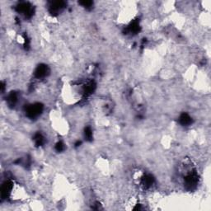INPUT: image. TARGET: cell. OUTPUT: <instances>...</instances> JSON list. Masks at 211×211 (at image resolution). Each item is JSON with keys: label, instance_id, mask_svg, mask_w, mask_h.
<instances>
[{"label": "cell", "instance_id": "cell-1", "mask_svg": "<svg viewBox=\"0 0 211 211\" xmlns=\"http://www.w3.org/2000/svg\"><path fill=\"white\" fill-rule=\"evenodd\" d=\"M43 106L42 105H40V103H35V104H32L29 106H27V108L26 110V116L30 117V118H36L39 116L40 114L41 113L42 111Z\"/></svg>", "mask_w": 211, "mask_h": 211}, {"label": "cell", "instance_id": "cell-2", "mask_svg": "<svg viewBox=\"0 0 211 211\" xmlns=\"http://www.w3.org/2000/svg\"><path fill=\"white\" fill-rule=\"evenodd\" d=\"M17 10L19 13L23 14L25 17H31L32 13H33L32 6L27 3H19L17 7Z\"/></svg>", "mask_w": 211, "mask_h": 211}, {"label": "cell", "instance_id": "cell-3", "mask_svg": "<svg viewBox=\"0 0 211 211\" xmlns=\"http://www.w3.org/2000/svg\"><path fill=\"white\" fill-rule=\"evenodd\" d=\"M66 3L63 1H56V2H52L50 3V13L52 14H55V13H59V12L63 10L64 7H65Z\"/></svg>", "mask_w": 211, "mask_h": 211}, {"label": "cell", "instance_id": "cell-4", "mask_svg": "<svg viewBox=\"0 0 211 211\" xmlns=\"http://www.w3.org/2000/svg\"><path fill=\"white\" fill-rule=\"evenodd\" d=\"M48 74V68L47 66L45 64H40L36 68V71H35V76L37 79H42L45 78Z\"/></svg>", "mask_w": 211, "mask_h": 211}, {"label": "cell", "instance_id": "cell-5", "mask_svg": "<svg viewBox=\"0 0 211 211\" xmlns=\"http://www.w3.org/2000/svg\"><path fill=\"white\" fill-rule=\"evenodd\" d=\"M180 122L183 125H189L191 124L192 120H191V117L188 114L184 113L180 116Z\"/></svg>", "mask_w": 211, "mask_h": 211}, {"label": "cell", "instance_id": "cell-6", "mask_svg": "<svg viewBox=\"0 0 211 211\" xmlns=\"http://www.w3.org/2000/svg\"><path fill=\"white\" fill-rule=\"evenodd\" d=\"M34 140L35 143H36V144L37 146H40V145H42L43 143H44V137H43L40 134H36V135H35Z\"/></svg>", "mask_w": 211, "mask_h": 211}, {"label": "cell", "instance_id": "cell-7", "mask_svg": "<svg viewBox=\"0 0 211 211\" xmlns=\"http://www.w3.org/2000/svg\"><path fill=\"white\" fill-rule=\"evenodd\" d=\"M85 137L87 138V140H91L92 137V132L90 127H87L85 129Z\"/></svg>", "mask_w": 211, "mask_h": 211}, {"label": "cell", "instance_id": "cell-8", "mask_svg": "<svg viewBox=\"0 0 211 211\" xmlns=\"http://www.w3.org/2000/svg\"><path fill=\"white\" fill-rule=\"evenodd\" d=\"M79 3H80L82 7H84V8H92V5H93V3L91 2V1H82V2H80Z\"/></svg>", "mask_w": 211, "mask_h": 211}, {"label": "cell", "instance_id": "cell-9", "mask_svg": "<svg viewBox=\"0 0 211 211\" xmlns=\"http://www.w3.org/2000/svg\"><path fill=\"white\" fill-rule=\"evenodd\" d=\"M56 149H57V151L61 152V151H63V148H64V144H63L62 142H58L57 144H56Z\"/></svg>", "mask_w": 211, "mask_h": 211}]
</instances>
